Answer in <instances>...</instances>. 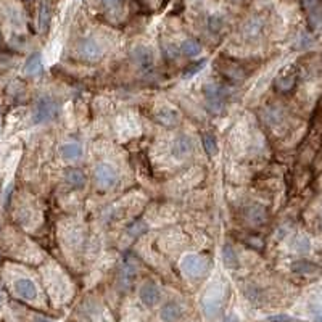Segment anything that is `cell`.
I'll return each instance as SVG.
<instances>
[{
  "instance_id": "9",
  "label": "cell",
  "mask_w": 322,
  "mask_h": 322,
  "mask_svg": "<svg viewBox=\"0 0 322 322\" xmlns=\"http://www.w3.org/2000/svg\"><path fill=\"white\" fill-rule=\"evenodd\" d=\"M243 217L245 221L251 225H261L266 222V208L261 205H250L243 210Z\"/></svg>"
},
{
  "instance_id": "20",
  "label": "cell",
  "mask_w": 322,
  "mask_h": 322,
  "mask_svg": "<svg viewBox=\"0 0 322 322\" xmlns=\"http://www.w3.org/2000/svg\"><path fill=\"white\" fill-rule=\"evenodd\" d=\"M203 147H205L206 153L211 155V157L217 153V140L215 137V134H211V132L203 134Z\"/></svg>"
},
{
  "instance_id": "4",
  "label": "cell",
  "mask_w": 322,
  "mask_h": 322,
  "mask_svg": "<svg viewBox=\"0 0 322 322\" xmlns=\"http://www.w3.org/2000/svg\"><path fill=\"white\" fill-rule=\"evenodd\" d=\"M58 113V105L54 99L50 97H42L41 100L36 103L34 113H32V122L34 124H42V122L52 121Z\"/></svg>"
},
{
  "instance_id": "26",
  "label": "cell",
  "mask_w": 322,
  "mask_h": 322,
  "mask_svg": "<svg viewBox=\"0 0 322 322\" xmlns=\"http://www.w3.org/2000/svg\"><path fill=\"white\" fill-rule=\"evenodd\" d=\"M261 29V21H258V19H250V21L245 24V34L247 36H256L258 32Z\"/></svg>"
},
{
  "instance_id": "31",
  "label": "cell",
  "mask_w": 322,
  "mask_h": 322,
  "mask_svg": "<svg viewBox=\"0 0 322 322\" xmlns=\"http://www.w3.org/2000/svg\"><path fill=\"white\" fill-rule=\"evenodd\" d=\"M319 227H321V230H322V213H321V217H319Z\"/></svg>"
},
{
  "instance_id": "7",
  "label": "cell",
  "mask_w": 322,
  "mask_h": 322,
  "mask_svg": "<svg viewBox=\"0 0 322 322\" xmlns=\"http://www.w3.org/2000/svg\"><path fill=\"white\" fill-rule=\"evenodd\" d=\"M192 152H193V142L187 137V135H177L171 147L172 157L177 160H184L185 157H189Z\"/></svg>"
},
{
  "instance_id": "30",
  "label": "cell",
  "mask_w": 322,
  "mask_h": 322,
  "mask_svg": "<svg viewBox=\"0 0 322 322\" xmlns=\"http://www.w3.org/2000/svg\"><path fill=\"white\" fill-rule=\"evenodd\" d=\"M303 2H305V5H311L314 0H303Z\"/></svg>"
},
{
  "instance_id": "5",
  "label": "cell",
  "mask_w": 322,
  "mask_h": 322,
  "mask_svg": "<svg viewBox=\"0 0 322 322\" xmlns=\"http://www.w3.org/2000/svg\"><path fill=\"white\" fill-rule=\"evenodd\" d=\"M116 179H118V172L111 166V164H107V163H100L99 166L95 167V182L102 189H108L111 187Z\"/></svg>"
},
{
  "instance_id": "11",
  "label": "cell",
  "mask_w": 322,
  "mask_h": 322,
  "mask_svg": "<svg viewBox=\"0 0 322 322\" xmlns=\"http://www.w3.org/2000/svg\"><path fill=\"white\" fill-rule=\"evenodd\" d=\"M15 292L18 296H21L24 300H34L37 296V288L36 283L29 279H18L15 282Z\"/></svg>"
},
{
  "instance_id": "23",
  "label": "cell",
  "mask_w": 322,
  "mask_h": 322,
  "mask_svg": "<svg viewBox=\"0 0 322 322\" xmlns=\"http://www.w3.org/2000/svg\"><path fill=\"white\" fill-rule=\"evenodd\" d=\"M309 313H311L316 322H322V301L314 300L309 303Z\"/></svg>"
},
{
  "instance_id": "16",
  "label": "cell",
  "mask_w": 322,
  "mask_h": 322,
  "mask_svg": "<svg viewBox=\"0 0 322 322\" xmlns=\"http://www.w3.org/2000/svg\"><path fill=\"white\" fill-rule=\"evenodd\" d=\"M42 69V55L41 54H32L28 60H26V64H24V73L26 74H37L41 73Z\"/></svg>"
},
{
  "instance_id": "28",
  "label": "cell",
  "mask_w": 322,
  "mask_h": 322,
  "mask_svg": "<svg viewBox=\"0 0 322 322\" xmlns=\"http://www.w3.org/2000/svg\"><path fill=\"white\" fill-rule=\"evenodd\" d=\"M102 3L108 6V8H114V6H118L121 3V0H102Z\"/></svg>"
},
{
  "instance_id": "29",
  "label": "cell",
  "mask_w": 322,
  "mask_h": 322,
  "mask_svg": "<svg viewBox=\"0 0 322 322\" xmlns=\"http://www.w3.org/2000/svg\"><path fill=\"white\" fill-rule=\"evenodd\" d=\"M270 321H277V322H288L292 321L288 316H275V318H270Z\"/></svg>"
},
{
  "instance_id": "32",
  "label": "cell",
  "mask_w": 322,
  "mask_h": 322,
  "mask_svg": "<svg viewBox=\"0 0 322 322\" xmlns=\"http://www.w3.org/2000/svg\"><path fill=\"white\" fill-rule=\"evenodd\" d=\"M0 42H2V36H0Z\"/></svg>"
},
{
  "instance_id": "15",
  "label": "cell",
  "mask_w": 322,
  "mask_h": 322,
  "mask_svg": "<svg viewBox=\"0 0 322 322\" xmlns=\"http://www.w3.org/2000/svg\"><path fill=\"white\" fill-rule=\"evenodd\" d=\"M292 270L296 274H303V275H309V274H316L319 270V266L318 264H314L311 261H295L292 264Z\"/></svg>"
},
{
  "instance_id": "25",
  "label": "cell",
  "mask_w": 322,
  "mask_h": 322,
  "mask_svg": "<svg viewBox=\"0 0 322 322\" xmlns=\"http://www.w3.org/2000/svg\"><path fill=\"white\" fill-rule=\"evenodd\" d=\"M293 84H295V77L293 76H285V77H280V79H277L275 82V87L279 89V90H290L293 87Z\"/></svg>"
},
{
  "instance_id": "13",
  "label": "cell",
  "mask_w": 322,
  "mask_h": 322,
  "mask_svg": "<svg viewBox=\"0 0 322 322\" xmlns=\"http://www.w3.org/2000/svg\"><path fill=\"white\" fill-rule=\"evenodd\" d=\"M64 179H66V182L73 187V189H82L84 184H86V176H84V172L81 169H77V167H71V169L64 172Z\"/></svg>"
},
{
  "instance_id": "6",
  "label": "cell",
  "mask_w": 322,
  "mask_h": 322,
  "mask_svg": "<svg viewBox=\"0 0 322 322\" xmlns=\"http://www.w3.org/2000/svg\"><path fill=\"white\" fill-rule=\"evenodd\" d=\"M139 296L142 303H144L145 306L152 308L155 305H158L160 300H161V292H160V287L157 285L155 282H145L144 285L140 287L139 290Z\"/></svg>"
},
{
  "instance_id": "27",
  "label": "cell",
  "mask_w": 322,
  "mask_h": 322,
  "mask_svg": "<svg viewBox=\"0 0 322 322\" xmlns=\"http://www.w3.org/2000/svg\"><path fill=\"white\" fill-rule=\"evenodd\" d=\"M205 64H206V60H202V61H198V63H195V64H192L190 68H187V69H185L184 77H192L193 74H197L198 71H202V69H203Z\"/></svg>"
},
{
  "instance_id": "10",
  "label": "cell",
  "mask_w": 322,
  "mask_h": 322,
  "mask_svg": "<svg viewBox=\"0 0 322 322\" xmlns=\"http://www.w3.org/2000/svg\"><path fill=\"white\" fill-rule=\"evenodd\" d=\"M79 54L82 58H86L89 61H95L102 56V47L99 42L94 39H86L79 44Z\"/></svg>"
},
{
  "instance_id": "14",
  "label": "cell",
  "mask_w": 322,
  "mask_h": 322,
  "mask_svg": "<svg viewBox=\"0 0 322 322\" xmlns=\"http://www.w3.org/2000/svg\"><path fill=\"white\" fill-rule=\"evenodd\" d=\"M155 118H157L158 122H161V124H164V126H167V127L176 126L177 122H179V114H177V111H174V109H171V108H163V109H160Z\"/></svg>"
},
{
  "instance_id": "17",
  "label": "cell",
  "mask_w": 322,
  "mask_h": 322,
  "mask_svg": "<svg viewBox=\"0 0 322 322\" xmlns=\"http://www.w3.org/2000/svg\"><path fill=\"white\" fill-rule=\"evenodd\" d=\"M60 153L64 160H77L82 155V148L79 144H76V142H69V144L61 145Z\"/></svg>"
},
{
  "instance_id": "8",
  "label": "cell",
  "mask_w": 322,
  "mask_h": 322,
  "mask_svg": "<svg viewBox=\"0 0 322 322\" xmlns=\"http://www.w3.org/2000/svg\"><path fill=\"white\" fill-rule=\"evenodd\" d=\"M132 60L142 69H148L152 68L153 64V52L145 47V45H137V47L132 49Z\"/></svg>"
},
{
  "instance_id": "21",
  "label": "cell",
  "mask_w": 322,
  "mask_h": 322,
  "mask_svg": "<svg viewBox=\"0 0 322 322\" xmlns=\"http://www.w3.org/2000/svg\"><path fill=\"white\" fill-rule=\"evenodd\" d=\"M292 247L295 248V251L298 253H308L309 248H311V243H309V238L305 235H296L292 242Z\"/></svg>"
},
{
  "instance_id": "18",
  "label": "cell",
  "mask_w": 322,
  "mask_h": 322,
  "mask_svg": "<svg viewBox=\"0 0 322 322\" xmlns=\"http://www.w3.org/2000/svg\"><path fill=\"white\" fill-rule=\"evenodd\" d=\"M180 52H182L185 56L195 58L202 54V45L197 41H193V39H187V41H184L182 45H180Z\"/></svg>"
},
{
  "instance_id": "2",
  "label": "cell",
  "mask_w": 322,
  "mask_h": 322,
  "mask_svg": "<svg viewBox=\"0 0 322 322\" xmlns=\"http://www.w3.org/2000/svg\"><path fill=\"white\" fill-rule=\"evenodd\" d=\"M206 108L210 109L213 114H219L224 111L225 100H227V89L219 86V84H210V86L203 87Z\"/></svg>"
},
{
  "instance_id": "19",
  "label": "cell",
  "mask_w": 322,
  "mask_h": 322,
  "mask_svg": "<svg viewBox=\"0 0 322 322\" xmlns=\"http://www.w3.org/2000/svg\"><path fill=\"white\" fill-rule=\"evenodd\" d=\"M222 261H224V266L229 268V269H237L238 268V256L234 251V248L230 245H224L222 248Z\"/></svg>"
},
{
  "instance_id": "22",
  "label": "cell",
  "mask_w": 322,
  "mask_h": 322,
  "mask_svg": "<svg viewBox=\"0 0 322 322\" xmlns=\"http://www.w3.org/2000/svg\"><path fill=\"white\" fill-rule=\"evenodd\" d=\"M49 21H50V8L47 2H42L41 11H39V28H41V31H45L49 28Z\"/></svg>"
},
{
  "instance_id": "33",
  "label": "cell",
  "mask_w": 322,
  "mask_h": 322,
  "mask_svg": "<svg viewBox=\"0 0 322 322\" xmlns=\"http://www.w3.org/2000/svg\"><path fill=\"white\" fill-rule=\"evenodd\" d=\"M0 301H2V295H0Z\"/></svg>"
},
{
  "instance_id": "3",
  "label": "cell",
  "mask_w": 322,
  "mask_h": 322,
  "mask_svg": "<svg viewBox=\"0 0 322 322\" xmlns=\"http://www.w3.org/2000/svg\"><path fill=\"white\" fill-rule=\"evenodd\" d=\"M210 268V261L205 256L197 255V253H189L182 258L180 261V269L182 272L190 275V277H200L205 274Z\"/></svg>"
},
{
  "instance_id": "12",
  "label": "cell",
  "mask_w": 322,
  "mask_h": 322,
  "mask_svg": "<svg viewBox=\"0 0 322 322\" xmlns=\"http://www.w3.org/2000/svg\"><path fill=\"white\" fill-rule=\"evenodd\" d=\"M180 318H182V308L177 303L169 301L161 308V319H163V322H177Z\"/></svg>"
},
{
  "instance_id": "1",
  "label": "cell",
  "mask_w": 322,
  "mask_h": 322,
  "mask_svg": "<svg viewBox=\"0 0 322 322\" xmlns=\"http://www.w3.org/2000/svg\"><path fill=\"white\" fill-rule=\"evenodd\" d=\"M225 298V287L222 283H213V285L206 290V293L202 300V308L206 318H216L221 311Z\"/></svg>"
},
{
  "instance_id": "24",
  "label": "cell",
  "mask_w": 322,
  "mask_h": 322,
  "mask_svg": "<svg viewBox=\"0 0 322 322\" xmlns=\"http://www.w3.org/2000/svg\"><path fill=\"white\" fill-rule=\"evenodd\" d=\"M222 26H224V19L222 16H219V15H211L208 18V29L211 32H219L222 29Z\"/></svg>"
},
{
  "instance_id": "34",
  "label": "cell",
  "mask_w": 322,
  "mask_h": 322,
  "mask_svg": "<svg viewBox=\"0 0 322 322\" xmlns=\"http://www.w3.org/2000/svg\"><path fill=\"white\" fill-rule=\"evenodd\" d=\"M26 2H31V0H26Z\"/></svg>"
}]
</instances>
